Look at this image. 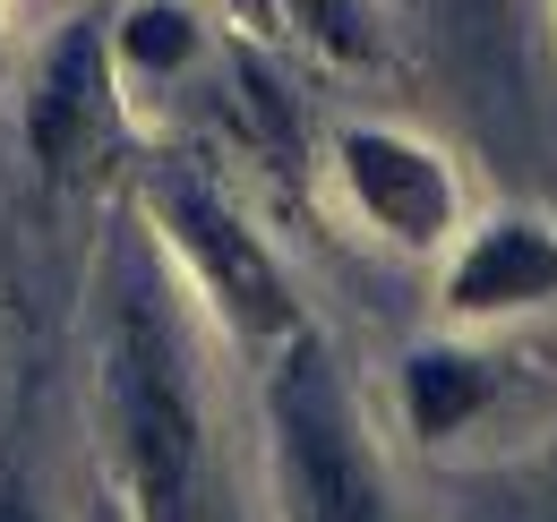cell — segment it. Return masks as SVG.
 Listing matches in <instances>:
<instances>
[{
  "mask_svg": "<svg viewBox=\"0 0 557 522\" xmlns=\"http://www.w3.org/2000/svg\"><path fill=\"white\" fill-rule=\"evenodd\" d=\"M506 394V360L463 343V334H429L395 360V402H404V428L412 446H455L472 437Z\"/></svg>",
  "mask_w": 557,
  "mask_h": 522,
  "instance_id": "52a82bcc",
  "label": "cell"
},
{
  "mask_svg": "<svg viewBox=\"0 0 557 522\" xmlns=\"http://www.w3.org/2000/svg\"><path fill=\"white\" fill-rule=\"evenodd\" d=\"M121 69H112V9H77L70 26H52V44L35 52L26 77V103H17V137H26V163L77 189L112 163L121 146Z\"/></svg>",
  "mask_w": 557,
  "mask_h": 522,
  "instance_id": "277c9868",
  "label": "cell"
},
{
  "mask_svg": "<svg viewBox=\"0 0 557 522\" xmlns=\"http://www.w3.org/2000/svg\"><path fill=\"white\" fill-rule=\"evenodd\" d=\"M549 488H557V455H549Z\"/></svg>",
  "mask_w": 557,
  "mask_h": 522,
  "instance_id": "7c38bea8",
  "label": "cell"
},
{
  "mask_svg": "<svg viewBox=\"0 0 557 522\" xmlns=\"http://www.w3.org/2000/svg\"><path fill=\"white\" fill-rule=\"evenodd\" d=\"M267 462H275L283 522H395L360 394L335 343L309 326L267 351Z\"/></svg>",
  "mask_w": 557,
  "mask_h": 522,
  "instance_id": "3957f363",
  "label": "cell"
},
{
  "mask_svg": "<svg viewBox=\"0 0 557 522\" xmlns=\"http://www.w3.org/2000/svg\"><path fill=\"white\" fill-rule=\"evenodd\" d=\"M0 522H52V514H44V497H35L17 471H0Z\"/></svg>",
  "mask_w": 557,
  "mask_h": 522,
  "instance_id": "30bf717a",
  "label": "cell"
},
{
  "mask_svg": "<svg viewBox=\"0 0 557 522\" xmlns=\"http://www.w3.org/2000/svg\"><path fill=\"white\" fill-rule=\"evenodd\" d=\"M214 52V26L198 0H129L112 9V69L121 86H181Z\"/></svg>",
  "mask_w": 557,
  "mask_h": 522,
  "instance_id": "ba28073f",
  "label": "cell"
},
{
  "mask_svg": "<svg viewBox=\"0 0 557 522\" xmlns=\"http://www.w3.org/2000/svg\"><path fill=\"white\" fill-rule=\"evenodd\" d=\"M138 223L154 232L163 265L181 274V291L207 309L240 351H275L309 326L300 283L275 258V240L240 214V197L207 181L198 163H154L138 181Z\"/></svg>",
  "mask_w": 557,
  "mask_h": 522,
  "instance_id": "7a4b0ae2",
  "label": "cell"
},
{
  "mask_svg": "<svg viewBox=\"0 0 557 522\" xmlns=\"http://www.w3.org/2000/svg\"><path fill=\"white\" fill-rule=\"evenodd\" d=\"M95 402L112 428V488L129 522H223L214 411L198 386L189 291L146 223H121L95 318Z\"/></svg>",
  "mask_w": 557,
  "mask_h": 522,
  "instance_id": "6da1fadb",
  "label": "cell"
},
{
  "mask_svg": "<svg viewBox=\"0 0 557 522\" xmlns=\"http://www.w3.org/2000/svg\"><path fill=\"white\" fill-rule=\"evenodd\" d=\"M95 522H129V506H121V488H95Z\"/></svg>",
  "mask_w": 557,
  "mask_h": 522,
  "instance_id": "8fae6325",
  "label": "cell"
},
{
  "mask_svg": "<svg viewBox=\"0 0 557 522\" xmlns=\"http://www.w3.org/2000/svg\"><path fill=\"white\" fill-rule=\"evenodd\" d=\"M437 309L446 326H515V318L557 309V223L523 206L463 223L437 274Z\"/></svg>",
  "mask_w": 557,
  "mask_h": 522,
  "instance_id": "8992f818",
  "label": "cell"
},
{
  "mask_svg": "<svg viewBox=\"0 0 557 522\" xmlns=\"http://www.w3.org/2000/svg\"><path fill=\"white\" fill-rule=\"evenodd\" d=\"M258 17H275L283 35H300L309 52L344 69H369L386 61V26H377V0H249Z\"/></svg>",
  "mask_w": 557,
  "mask_h": 522,
  "instance_id": "9c48e42d",
  "label": "cell"
},
{
  "mask_svg": "<svg viewBox=\"0 0 557 522\" xmlns=\"http://www.w3.org/2000/svg\"><path fill=\"white\" fill-rule=\"evenodd\" d=\"M326 163H335L344 206L386 240V249H404V258H446L455 232L472 223V214H463V181H455V163H446L429 137H412V129L344 121L335 146H326Z\"/></svg>",
  "mask_w": 557,
  "mask_h": 522,
  "instance_id": "5b68a950",
  "label": "cell"
}]
</instances>
